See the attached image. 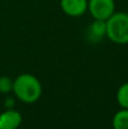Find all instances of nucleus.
<instances>
[{
    "mask_svg": "<svg viewBox=\"0 0 128 129\" xmlns=\"http://www.w3.org/2000/svg\"><path fill=\"white\" fill-rule=\"evenodd\" d=\"M106 36L116 44H128V13L115 11L106 20Z\"/></svg>",
    "mask_w": 128,
    "mask_h": 129,
    "instance_id": "nucleus-2",
    "label": "nucleus"
},
{
    "mask_svg": "<svg viewBox=\"0 0 128 129\" xmlns=\"http://www.w3.org/2000/svg\"><path fill=\"white\" fill-rule=\"evenodd\" d=\"M13 93L20 102L32 104L42 95V85L32 74H20L14 79Z\"/></svg>",
    "mask_w": 128,
    "mask_h": 129,
    "instance_id": "nucleus-1",
    "label": "nucleus"
},
{
    "mask_svg": "<svg viewBox=\"0 0 128 129\" xmlns=\"http://www.w3.org/2000/svg\"><path fill=\"white\" fill-rule=\"evenodd\" d=\"M87 11L93 19L107 20L116 11L115 0H87Z\"/></svg>",
    "mask_w": 128,
    "mask_h": 129,
    "instance_id": "nucleus-3",
    "label": "nucleus"
},
{
    "mask_svg": "<svg viewBox=\"0 0 128 129\" xmlns=\"http://www.w3.org/2000/svg\"><path fill=\"white\" fill-rule=\"evenodd\" d=\"M13 104H14V101L13 100H10V99H7L6 100V107H7V109H9V108H13Z\"/></svg>",
    "mask_w": 128,
    "mask_h": 129,
    "instance_id": "nucleus-10",
    "label": "nucleus"
},
{
    "mask_svg": "<svg viewBox=\"0 0 128 129\" xmlns=\"http://www.w3.org/2000/svg\"><path fill=\"white\" fill-rule=\"evenodd\" d=\"M116 99L121 109H128V82L119 86Z\"/></svg>",
    "mask_w": 128,
    "mask_h": 129,
    "instance_id": "nucleus-8",
    "label": "nucleus"
},
{
    "mask_svg": "<svg viewBox=\"0 0 128 129\" xmlns=\"http://www.w3.org/2000/svg\"><path fill=\"white\" fill-rule=\"evenodd\" d=\"M113 129H128V109H121L112 118Z\"/></svg>",
    "mask_w": 128,
    "mask_h": 129,
    "instance_id": "nucleus-7",
    "label": "nucleus"
},
{
    "mask_svg": "<svg viewBox=\"0 0 128 129\" xmlns=\"http://www.w3.org/2000/svg\"><path fill=\"white\" fill-rule=\"evenodd\" d=\"M88 36L93 41H100L106 36V20L94 19L88 26Z\"/></svg>",
    "mask_w": 128,
    "mask_h": 129,
    "instance_id": "nucleus-6",
    "label": "nucleus"
},
{
    "mask_svg": "<svg viewBox=\"0 0 128 129\" xmlns=\"http://www.w3.org/2000/svg\"><path fill=\"white\" fill-rule=\"evenodd\" d=\"M22 121L20 112L14 108H9L0 113V129H18Z\"/></svg>",
    "mask_w": 128,
    "mask_h": 129,
    "instance_id": "nucleus-5",
    "label": "nucleus"
},
{
    "mask_svg": "<svg viewBox=\"0 0 128 129\" xmlns=\"http://www.w3.org/2000/svg\"><path fill=\"white\" fill-rule=\"evenodd\" d=\"M60 9L69 17H81L87 11V0H60Z\"/></svg>",
    "mask_w": 128,
    "mask_h": 129,
    "instance_id": "nucleus-4",
    "label": "nucleus"
},
{
    "mask_svg": "<svg viewBox=\"0 0 128 129\" xmlns=\"http://www.w3.org/2000/svg\"><path fill=\"white\" fill-rule=\"evenodd\" d=\"M14 80L10 79L8 76H0V93L8 94L13 92Z\"/></svg>",
    "mask_w": 128,
    "mask_h": 129,
    "instance_id": "nucleus-9",
    "label": "nucleus"
}]
</instances>
